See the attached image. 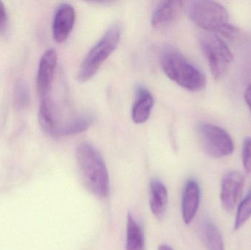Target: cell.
Segmentation results:
<instances>
[{
	"instance_id": "obj_10",
	"label": "cell",
	"mask_w": 251,
	"mask_h": 250,
	"mask_svg": "<svg viewBox=\"0 0 251 250\" xmlns=\"http://www.w3.org/2000/svg\"><path fill=\"white\" fill-rule=\"evenodd\" d=\"M184 2L179 0L160 1L153 9L151 25L155 29H162L174 23L181 14Z\"/></svg>"
},
{
	"instance_id": "obj_9",
	"label": "cell",
	"mask_w": 251,
	"mask_h": 250,
	"mask_svg": "<svg viewBox=\"0 0 251 250\" xmlns=\"http://www.w3.org/2000/svg\"><path fill=\"white\" fill-rule=\"evenodd\" d=\"M76 20V11L72 4H60L54 13L52 23L53 38L56 42L62 44L69 38L73 30Z\"/></svg>"
},
{
	"instance_id": "obj_3",
	"label": "cell",
	"mask_w": 251,
	"mask_h": 250,
	"mask_svg": "<svg viewBox=\"0 0 251 250\" xmlns=\"http://www.w3.org/2000/svg\"><path fill=\"white\" fill-rule=\"evenodd\" d=\"M122 34V26L119 23H113L109 27L81 63L76 75L79 82H88L97 73L104 62L117 48Z\"/></svg>"
},
{
	"instance_id": "obj_14",
	"label": "cell",
	"mask_w": 251,
	"mask_h": 250,
	"mask_svg": "<svg viewBox=\"0 0 251 250\" xmlns=\"http://www.w3.org/2000/svg\"><path fill=\"white\" fill-rule=\"evenodd\" d=\"M201 234L207 250H225L222 234L212 220L205 219L202 221Z\"/></svg>"
},
{
	"instance_id": "obj_6",
	"label": "cell",
	"mask_w": 251,
	"mask_h": 250,
	"mask_svg": "<svg viewBox=\"0 0 251 250\" xmlns=\"http://www.w3.org/2000/svg\"><path fill=\"white\" fill-rule=\"evenodd\" d=\"M196 132L202 148L214 158H222L232 154L234 142L229 134L222 128L212 123H199Z\"/></svg>"
},
{
	"instance_id": "obj_13",
	"label": "cell",
	"mask_w": 251,
	"mask_h": 250,
	"mask_svg": "<svg viewBox=\"0 0 251 250\" xmlns=\"http://www.w3.org/2000/svg\"><path fill=\"white\" fill-rule=\"evenodd\" d=\"M149 189L151 211L156 218L162 220L166 212L168 202V190L165 185L158 179H153L151 182Z\"/></svg>"
},
{
	"instance_id": "obj_4",
	"label": "cell",
	"mask_w": 251,
	"mask_h": 250,
	"mask_svg": "<svg viewBox=\"0 0 251 250\" xmlns=\"http://www.w3.org/2000/svg\"><path fill=\"white\" fill-rule=\"evenodd\" d=\"M186 11L192 22L207 32L219 33L229 20L228 10L215 1L193 0L184 3Z\"/></svg>"
},
{
	"instance_id": "obj_20",
	"label": "cell",
	"mask_w": 251,
	"mask_h": 250,
	"mask_svg": "<svg viewBox=\"0 0 251 250\" xmlns=\"http://www.w3.org/2000/svg\"><path fill=\"white\" fill-rule=\"evenodd\" d=\"M243 163L245 170L251 173V137H247L243 143Z\"/></svg>"
},
{
	"instance_id": "obj_16",
	"label": "cell",
	"mask_w": 251,
	"mask_h": 250,
	"mask_svg": "<svg viewBox=\"0 0 251 250\" xmlns=\"http://www.w3.org/2000/svg\"><path fill=\"white\" fill-rule=\"evenodd\" d=\"M144 235L141 227L131 214L127 216L126 250H144Z\"/></svg>"
},
{
	"instance_id": "obj_21",
	"label": "cell",
	"mask_w": 251,
	"mask_h": 250,
	"mask_svg": "<svg viewBox=\"0 0 251 250\" xmlns=\"http://www.w3.org/2000/svg\"><path fill=\"white\" fill-rule=\"evenodd\" d=\"M7 14L4 4L0 1V34L4 33L7 27Z\"/></svg>"
},
{
	"instance_id": "obj_22",
	"label": "cell",
	"mask_w": 251,
	"mask_h": 250,
	"mask_svg": "<svg viewBox=\"0 0 251 250\" xmlns=\"http://www.w3.org/2000/svg\"><path fill=\"white\" fill-rule=\"evenodd\" d=\"M245 100L251 112V85H249L245 91Z\"/></svg>"
},
{
	"instance_id": "obj_8",
	"label": "cell",
	"mask_w": 251,
	"mask_h": 250,
	"mask_svg": "<svg viewBox=\"0 0 251 250\" xmlns=\"http://www.w3.org/2000/svg\"><path fill=\"white\" fill-rule=\"evenodd\" d=\"M57 64V51L54 48H49L41 57L37 75V88L41 100L50 98Z\"/></svg>"
},
{
	"instance_id": "obj_12",
	"label": "cell",
	"mask_w": 251,
	"mask_h": 250,
	"mask_svg": "<svg viewBox=\"0 0 251 250\" xmlns=\"http://www.w3.org/2000/svg\"><path fill=\"white\" fill-rule=\"evenodd\" d=\"M201 191L199 183L193 179L186 183L182 194L181 211L183 220L189 225L196 217L200 204Z\"/></svg>"
},
{
	"instance_id": "obj_17",
	"label": "cell",
	"mask_w": 251,
	"mask_h": 250,
	"mask_svg": "<svg viewBox=\"0 0 251 250\" xmlns=\"http://www.w3.org/2000/svg\"><path fill=\"white\" fill-rule=\"evenodd\" d=\"M94 121V117L92 114H81L60 128L58 130V135L70 136V135L82 133L91 126Z\"/></svg>"
},
{
	"instance_id": "obj_18",
	"label": "cell",
	"mask_w": 251,
	"mask_h": 250,
	"mask_svg": "<svg viewBox=\"0 0 251 250\" xmlns=\"http://www.w3.org/2000/svg\"><path fill=\"white\" fill-rule=\"evenodd\" d=\"M251 217V189L247 196L240 203L237 208L235 222L234 225V231L241 229Z\"/></svg>"
},
{
	"instance_id": "obj_2",
	"label": "cell",
	"mask_w": 251,
	"mask_h": 250,
	"mask_svg": "<svg viewBox=\"0 0 251 250\" xmlns=\"http://www.w3.org/2000/svg\"><path fill=\"white\" fill-rule=\"evenodd\" d=\"M160 64L170 79L187 91L198 92L206 86L204 74L173 47L166 46L162 50Z\"/></svg>"
},
{
	"instance_id": "obj_19",
	"label": "cell",
	"mask_w": 251,
	"mask_h": 250,
	"mask_svg": "<svg viewBox=\"0 0 251 250\" xmlns=\"http://www.w3.org/2000/svg\"><path fill=\"white\" fill-rule=\"evenodd\" d=\"M13 102L17 110H24L29 102V92L26 83L22 80H18L13 89Z\"/></svg>"
},
{
	"instance_id": "obj_5",
	"label": "cell",
	"mask_w": 251,
	"mask_h": 250,
	"mask_svg": "<svg viewBox=\"0 0 251 250\" xmlns=\"http://www.w3.org/2000/svg\"><path fill=\"white\" fill-rule=\"evenodd\" d=\"M199 43L214 79L220 80L225 76L232 63V53L223 40L212 32L201 34Z\"/></svg>"
},
{
	"instance_id": "obj_15",
	"label": "cell",
	"mask_w": 251,
	"mask_h": 250,
	"mask_svg": "<svg viewBox=\"0 0 251 250\" xmlns=\"http://www.w3.org/2000/svg\"><path fill=\"white\" fill-rule=\"evenodd\" d=\"M38 120H39L41 129L45 132V133L53 136L58 135V129L56 125L51 98H44L41 100L39 113H38Z\"/></svg>"
},
{
	"instance_id": "obj_1",
	"label": "cell",
	"mask_w": 251,
	"mask_h": 250,
	"mask_svg": "<svg viewBox=\"0 0 251 250\" xmlns=\"http://www.w3.org/2000/svg\"><path fill=\"white\" fill-rule=\"evenodd\" d=\"M76 160L85 188L98 198H106L110 192V179L100 153L91 144L82 142L76 147Z\"/></svg>"
},
{
	"instance_id": "obj_23",
	"label": "cell",
	"mask_w": 251,
	"mask_h": 250,
	"mask_svg": "<svg viewBox=\"0 0 251 250\" xmlns=\"http://www.w3.org/2000/svg\"><path fill=\"white\" fill-rule=\"evenodd\" d=\"M158 250H174L171 247L168 246V245H162L159 247V249Z\"/></svg>"
},
{
	"instance_id": "obj_11",
	"label": "cell",
	"mask_w": 251,
	"mask_h": 250,
	"mask_svg": "<svg viewBox=\"0 0 251 250\" xmlns=\"http://www.w3.org/2000/svg\"><path fill=\"white\" fill-rule=\"evenodd\" d=\"M154 100L147 88L138 85L135 90L134 101L131 108V119L136 124L146 123L151 113Z\"/></svg>"
},
{
	"instance_id": "obj_7",
	"label": "cell",
	"mask_w": 251,
	"mask_h": 250,
	"mask_svg": "<svg viewBox=\"0 0 251 250\" xmlns=\"http://www.w3.org/2000/svg\"><path fill=\"white\" fill-rule=\"evenodd\" d=\"M245 185V177L238 171H231L223 178L221 189V201L227 212L234 211L240 201Z\"/></svg>"
}]
</instances>
